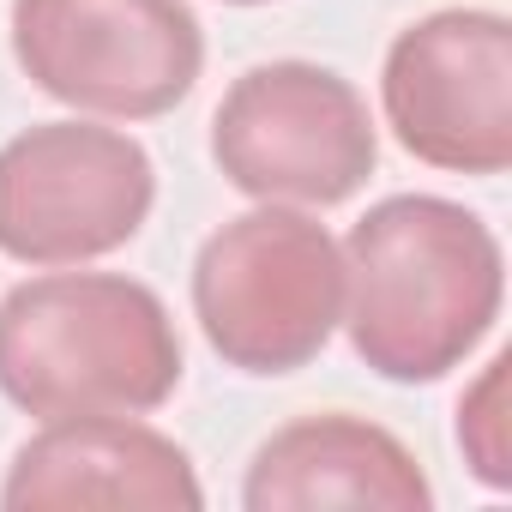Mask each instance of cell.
<instances>
[{
  "label": "cell",
  "mask_w": 512,
  "mask_h": 512,
  "mask_svg": "<svg viewBox=\"0 0 512 512\" xmlns=\"http://www.w3.org/2000/svg\"><path fill=\"white\" fill-rule=\"evenodd\" d=\"M344 247L350 350L392 386H434L464 368L506 308V247L458 199L392 193Z\"/></svg>",
  "instance_id": "cell-1"
},
{
  "label": "cell",
  "mask_w": 512,
  "mask_h": 512,
  "mask_svg": "<svg viewBox=\"0 0 512 512\" xmlns=\"http://www.w3.org/2000/svg\"><path fill=\"white\" fill-rule=\"evenodd\" d=\"M181 374L163 296L127 272H43L0 296V398L37 422L151 416Z\"/></svg>",
  "instance_id": "cell-2"
},
{
  "label": "cell",
  "mask_w": 512,
  "mask_h": 512,
  "mask_svg": "<svg viewBox=\"0 0 512 512\" xmlns=\"http://www.w3.org/2000/svg\"><path fill=\"white\" fill-rule=\"evenodd\" d=\"M193 320L235 374H296L344 326V247L302 205H253L193 253Z\"/></svg>",
  "instance_id": "cell-3"
},
{
  "label": "cell",
  "mask_w": 512,
  "mask_h": 512,
  "mask_svg": "<svg viewBox=\"0 0 512 512\" xmlns=\"http://www.w3.org/2000/svg\"><path fill=\"white\" fill-rule=\"evenodd\" d=\"M211 163L260 205L326 211L368 187L380 127L344 73L320 61H260L211 115Z\"/></svg>",
  "instance_id": "cell-4"
},
{
  "label": "cell",
  "mask_w": 512,
  "mask_h": 512,
  "mask_svg": "<svg viewBox=\"0 0 512 512\" xmlns=\"http://www.w3.org/2000/svg\"><path fill=\"white\" fill-rule=\"evenodd\" d=\"M19 73L103 121H151L193 97L205 31L187 0H13Z\"/></svg>",
  "instance_id": "cell-5"
},
{
  "label": "cell",
  "mask_w": 512,
  "mask_h": 512,
  "mask_svg": "<svg viewBox=\"0 0 512 512\" xmlns=\"http://www.w3.org/2000/svg\"><path fill=\"white\" fill-rule=\"evenodd\" d=\"M157 205L151 151L97 121H37L0 145V253L19 266H91L121 253Z\"/></svg>",
  "instance_id": "cell-6"
},
{
  "label": "cell",
  "mask_w": 512,
  "mask_h": 512,
  "mask_svg": "<svg viewBox=\"0 0 512 512\" xmlns=\"http://www.w3.org/2000/svg\"><path fill=\"white\" fill-rule=\"evenodd\" d=\"M392 139L446 175L512 169V25L488 7H446L404 25L380 67Z\"/></svg>",
  "instance_id": "cell-7"
},
{
  "label": "cell",
  "mask_w": 512,
  "mask_h": 512,
  "mask_svg": "<svg viewBox=\"0 0 512 512\" xmlns=\"http://www.w3.org/2000/svg\"><path fill=\"white\" fill-rule=\"evenodd\" d=\"M7 512H73V506H109V512H199L205 488L169 434H157L139 416H67L43 422L7 464L0 482Z\"/></svg>",
  "instance_id": "cell-8"
},
{
  "label": "cell",
  "mask_w": 512,
  "mask_h": 512,
  "mask_svg": "<svg viewBox=\"0 0 512 512\" xmlns=\"http://www.w3.org/2000/svg\"><path fill=\"white\" fill-rule=\"evenodd\" d=\"M247 512H320V506H374V512H428L434 488L416 452L350 410L302 416L260 440L241 476Z\"/></svg>",
  "instance_id": "cell-9"
},
{
  "label": "cell",
  "mask_w": 512,
  "mask_h": 512,
  "mask_svg": "<svg viewBox=\"0 0 512 512\" xmlns=\"http://www.w3.org/2000/svg\"><path fill=\"white\" fill-rule=\"evenodd\" d=\"M506 356H488L482 374L458 398V452L470 476L494 494L512 488V434H506Z\"/></svg>",
  "instance_id": "cell-10"
},
{
  "label": "cell",
  "mask_w": 512,
  "mask_h": 512,
  "mask_svg": "<svg viewBox=\"0 0 512 512\" xmlns=\"http://www.w3.org/2000/svg\"><path fill=\"white\" fill-rule=\"evenodd\" d=\"M223 7H266V0H223Z\"/></svg>",
  "instance_id": "cell-11"
}]
</instances>
